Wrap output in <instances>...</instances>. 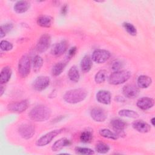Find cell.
<instances>
[{
  "label": "cell",
  "instance_id": "obj_1",
  "mask_svg": "<svg viewBox=\"0 0 155 155\" xmlns=\"http://www.w3.org/2000/svg\"><path fill=\"white\" fill-rule=\"evenodd\" d=\"M51 114V111L49 107L44 105H38L30 111L28 117L35 122H44L50 118Z\"/></svg>",
  "mask_w": 155,
  "mask_h": 155
},
{
  "label": "cell",
  "instance_id": "obj_2",
  "mask_svg": "<svg viewBox=\"0 0 155 155\" xmlns=\"http://www.w3.org/2000/svg\"><path fill=\"white\" fill-rule=\"evenodd\" d=\"M87 96V91L84 88H76L67 91L63 98L65 102L69 104H77L84 101Z\"/></svg>",
  "mask_w": 155,
  "mask_h": 155
},
{
  "label": "cell",
  "instance_id": "obj_3",
  "mask_svg": "<svg viewBox=\"0 0 155 155\" xmlns=\"http://www.w3.org/2000/svg\"><path fill=\"white\" fill-rule=\"evenodd\" d=\"M131 73L127 70H119L112 73L108 78V82L112 85H119L127 82L130 78Z\"/></svg>",
  "mask_w": 155,
  "mask_h": 155
},
{
  "label": "cell",
  "instance_id": "obj_4",
  "mask_svg": "<svg viewBox=\"0 0 155 155\" xmlns=\"http://www.w3.org/2000/svg\"><path fill=\"white\" fill-rule=\"evenodd\" d=\"M30 68L31 62L29 56L27 54L23 55L18 62V70L19 75L22 78L27 77L30 72Z\"/></svg>",
  "mask_w": 155,
  "mask_h": 155
},
{
  "label": "cell",
  "instance_id": "obj_5",
  "mask_svg": "<svg viewBox=\"0 0 155 155\" xmlns=\"http://www.w3.org/2000/svg\"><path fill=\"white\" fill-rule=\"evenodd\" d=\"M63 130L64 129L62 128L56 129L46 133L37 140L36 145L38 147H43L48 144L55 137L61 134L63 131Z\"/></svg>",
  "mask_w": 155,
  "mask_h": 155
},
{
  "label": "cell",
  "instance_id": "obj_6",
  "mask_svg": "<svg viewBox=\"0 0 155 155\" xmlns=\"http://www.w3.org/2000/svg\"><path fill=\"white\" fill-rule=\"evenodd\" d=\"M19 135L25 139H29L35 133V128L31 124L25 123L20 125L18 129Z\"/></svg>",
  "mask_w": 155,
  "mask_h": 155
},
{
  "label": "cell",
  "instance_id": "obj_7",
  "mask_svg": "<svg viewBox=\"0 0 155 155\" xmlns=\"http://www.w3.org/2000/svg\"><path fill=\"white\" fill-rule=\"evenodd\" d=\"M111 56V53L106 50L103 49H97L95 50L92 54V60L97 63L102 64L106 62Z\"/></svg>",
  "mask_w": 155,
  "mask_h": 155
},
{
  "label": "cell",
  "instance_id": "obj_8",
  "mask_svg": "<svg viewBox=\"0 0 155 155\" xmlns=\"http://www.w3.org/2000/svg\"><path fill=\"white\" fill-rule=\"evenodd\" d=\"M51 37L48 34H43L39 39L36 44V50L39 53L45 52L51 45Z\"/></svg>",
  "mask_w": 155,
  "mask_h": 155
},
{
  "label": "cell",
  "instance_id": "obj_9",
  "mask_svg": "<svg viewBox=\"0 0 155 155\" xmlns=\"http://www.w3.org/2000/svg\"><path fill=\"white\" fill-rule=\"evenodd\" d=\"M50 83V79L48 76H40L37 77L33 81L32 86L36 91H42L45 90Z\"/></svg>",
  "mask_w": 155,
  "mask_h": 155
},
{
  "label": "cell",
  "instance_id": "obj_10",
  "mask_svg": "<svg viewBox=\"0 0 155 155\" xmlns=\"http://www.w3.org/2000/svg\"><path fill=\"white\" fill-rule=\"evenodd\" d=\"M28 107V102L27 100H22L11 102L7 105V109L12 112L22 113L27 109Z\"/></svg>",
  "mask_w": 155,
  "mask_h": 155
},
{
  "label": "cell",
  "instance_id": "obj_11",
  "mask_svg": "<svg viewBox=\"0 0 155 155\" xmlns=\"http://www.w3.org/2000/svg\"><path fill=\"white\" fill-rule=\"evenodd\" d=\"M124 95L129 99H134L139 94V89L133 84H127L122 88Z\"/></svg>",
  "mask_w": 155,
  "mask_h": 155
},
{
  "label": "cell",
  "instance_id": "obj_12",
  "mask_svg": "<svg viewBox=\"0 0 155 155\" xmlns=\"http://www.w3.org/2000/svg\"><path fill=\"white\" fill-rule=\"evenodd\" d=\"M91 117L96 122H104L107 118V114L105 110L99 107H95L91 110Z\"/></svg>",
  "mask_w": 155,
  "mask_h": 155
},
{
  "label": "cell",
  "instance_id": "obj_13",
  "mask_svg": "<svg viewBox=\"0 0 155 155\" xmlns=\"http://www.w3.org/2000/svg\"><path fill=\"white\" fill-rule=\"evenodd\" d=\"M67 42L66 41H62L54 45L51 49V53L55 56H60L67 51Z\"/></svg>",
  "mask_w": 155,
  "mask_h": 155
},
{
  "label": "cell",
  "instance_id": "obj_14",
  "mask_svg": "<svg viewBox=\"0 0 155 155\" xmlns=\"http://www.w3.org/2000/svg\"><path fill=\"white\" fill-rule=\"evenodd\" d=\"M154 104L153 99L147 97H143L140 98L136 103L138 108L143 110H147L151 108Z\"/></svg>",
  "mask_w": 155,
  "mask_h": 155
},
{
  "label": "cell",
  "instance_id": "obj_15",
  "mask_svg": "<svg viewBox=\"0 0 155 155\" xmlns=\"http://www.w3.org/2000/svg\"><path fill=\"white\" fill-rule=\"evenodd\" d=\"M133 128L141 133H146L151 130L150 126L142 120H136L132 124Z\"/></svg>",
  "mask_w": 155,
  "mask_h": 155
},
{
  "label": "cell",
  "instance_id": "obj_16",
  "mask_svg": "<svg viewBox=\"0 0 155 155\" xmlns=\"http://www.w3.org/2000/svg\"><path fill=\"white\" fill-rule=\"evenodd\" d=\"M96 100L101 104L108 105L111 102V93L107 90H99L96 94Z\"/></svg>",
  "mask_w": 155,
  "mask_h": 155
},
{
  "label": "cell",
  "instance_id": "obj_17",
  "mask_svg": "<svg viewBox=\"0 0 155 155\" xmlns=\"http://www.w3.org/2000/svg\"><path fill=\"white\" fill-rule=\"evenodd\" d=\"M111 125L113 130L117 132V134H122L126 127V123L119 119H114L111 121Z\"/></svg>",
  "mask_w": 155,
  "mask_h": 155
},
{
  "label": "cell",
  "instance_id": "obj_18",
  "mask_svg": "<svg viewBox=\"0 0 155 155\" xmlns=\"http://www.w3.org/2000/svg\"><path fill=\"white\" fill-rule=\"evenodd\" d=\"M71 144V142L67 138H61L56 140L51 147L53 151H58L62 149L63 148L69 146Z\"/></svg>",
  "mask_w": 155,
  "mask_h": 155
},
{
  "label": "cell",
  "instance_id": "obj_19",
  "mask_svg": "<svg viewBox=\"0 0 155 155\" xmlns=\"http://www.w3.org/2000/svg\"><path fill=\"white\" fill-rule=\"evenodd\" d=\"M30 8V3L27 1H19L15 3L13 8L17 13H23Z\"/></svg>",
  "mask_w": 155,
  "mask_h": 155
},
{
  "label": "cell",
  "instance_id": "obj_20",
  "mask_svg": "<svg viewBox=\"0 0 155 155\" xmlns=\"http://www.w3.org/2000/svg\"><path fill=\"white\" fill-rule=\"evenodd\" d=\"M12 69L8 66L2 68L0 74V83L1 84L7 83L10 79L12 76Z\"/></svg>",
  "mask_w": 155,
  "mask_h": 155
},
{
  "label": "cell",
  "instance_id": "obj_21",
  "mask_svg": "<svg viewBox=\"0 0 155 155\" xmlns=\"http://www.w3.org/2000/svg\"><path fill=\"white\" fill-rule=\"evenodd\" d=\"M80 65H81V68L83 72L84 73L88 72L91 70L93 65L91 58H90V56L85 55L82 59Z\"/></svg>",
  "mask_w": 155,
  "mask_h": 155
},
{
  "label": "cell",
  "instance_id": "obj_22",
  "mask_svg": "<svg viewBox=\"0 0 155 155\" xmlns=\"http://www.w3.org/2000/svg\"><path fill=\"white\" fill-rule=\"evenodd\" d=\"M53 22V18L47 15H42L39 16L37 19V24L42 27L45 28L50 27Z\"/></svg>",
  "mask_w": 155,
  "mask_h": 155
},
{
  "label": "cell",
  "instance_id": "obj_23",
  "mask_svg": "<svg viewBox=\"0 0 155 155\" xmlns=\"http://www.w3.org/2000/svg\"><path fill=\"white\" fill-rule=\"evenodd\" d=\"M137 82L139 87L141 88H146L151 85L152 82V80L151 78H150L148 76L140 75L138 77Z\"/></svg>",
  "mask_w": 155,
  "mask_h": 155
},
{
  "label": "cell",
  "instance_id": "obj_24",
  "mask_svg": "<svg viewBox=\"0 0 155 155\" xmlns=\"http://www.w3.org/2000/svg\"><path fill=\"white\" fill-rule=\"evenodd\" d=\"M68 76L70 81L74 82H78L80 78V74L76 66H72L68 70Z\"/></svg>",
  "mask_w": 155,
  "mask_h": 155
},
{
  "label": "cell",
  "instance_id": "obj_25",
  "mask_svg": "<svg viewBox=\"0 0 155 155\" xmlns=\"http://www.w3.org/2000/svg\"><path fill=\"white\" fill-rule=\"evenodd\" d=\"M66 66V64L65 62H58L51 69V74L54 76H58L60 75L62 72L64 71L65 67Z\"/></svg>",
  "mask_w": 155,
  "mask_h": 155
},
{
  "label": "cell",
  "instance_id": "obj_26",
  "mask_svg": "<svg viewBox=\"0 0 155 155\" xmlns=\"http://www.w3.org/2000/svg\"><path fill=\"white\" fill-rule=\"evenodd\" d=\"M118 114L121 117H129V118H137L139 117V114L137 112L128 110V109H122L119 110L118 112Z\"/></svg>",
  "mask_w": 155,
  "mask_h": 155
},
{
  "label": "cell",
  "instance_id": "obj_27",
  "mask_svg": "<svg viewBox=\"0 0 155 155\" xmlns=\"http://www.w3.org/2000/svg\"><path fill=\"white\" fill-rule=\"evenodd\" d=\"M99 133L101 136L105 138H108L113 140H116L118 138V136L116 133L110 130L109 129H107V128L101 129L99 130Z\"/></svg>",
  "mask_w": 155,
  "mask_h": 155
},
{
  "label": "cell",
  "instance_id": "obj_28",
  "mask_svg": "<svg viewBox=\"0 0 155 155\" xmlns=\"http://www.w3.org/2000/svg\"><path fill=\"white\" fill-rule=\"evenodd\" d=\"M42 65H43L42 58L39 55H36L33 58V67L34 71L35 73L39 71Z\"/></svg>",
  "mask_w": 155,
  "mask_h": 155
},
{
  "label": "cell",
  "instance_id": "obj_29",
  "mask_svg": "<svg viewBox=\"0 0 155 155\" xmlns=\"http://www.w3.org/2000/svg\"><path fill=\"white\" fill-rule=\"evenodd\" d=\"M107 78V71L105 70H99L94 76V81L97 84L103 83Z\"/></svg>",
  "mask_w": 155,
  "mask_h": 155
},
{
  "label": "cell",
  "instance_id": "obj_30",
  "mask_svg": "<svg viewBox=\"0 0 155 155\" xmlns=\"http://www.w3.org/2000/svg\"><path fill=\"white\" fill-rule=\"evenodd\" d=\"M93 139L92 133L90 131L85 130L82 132L80 136V139L81 142L84 143H89Z\"/></svg>",
  "mask_w": 155,
  "mask_h": 155
},
{
  "label": "cell",
  "instance_id": "obj_31",
  "mask_svg": "<svg viewBox=\"0 0 155 155\" xmlns=\"http://www.w3.org/2000/svg\"><path fill=\"white\" fill-rule=\"evenodd\" d=\"M75 152L78 154L81 155H91L94 154V151L89 148L79 147L75 148Z\"/></svg>",
  "mask_w": 155,
  "mask_h": 155
},
{
  "label": "cell",
  "instance_id": "obj_32",
  "mask_svg": "<svg viewBox=\"0 0 155 155\" xmlns=\"http://www.w3.org/2000/svg\"><path fill=\"white\" fill-rule=\"evenodd\" d=\"M96 150L99 153L101 154H105L109 151L110 147L109 146L103 142H99L96 144Z\"/></svg>",
  "mask_w": 155,
  "mask_h": 155
},
{
  "label": "cell",
  "instance_id": "obj_33",
  "mask_svg": "<svg viewBox=\"0 0 155 155\" xmlns=\"http://www.w3.org/2000/svg\"><path fill=\"white\" fill-rule=\"evenodd\" d=\"M13 24L12 23H7L3 25H1L0 27V37L2 38L5 36L6 33L10 31L13 28Z\"/></svg>",
  "mask_w": 155,
  "mask_h": 155
},
{
  "label": "cell",
  "instance_id": "obj_34",
  "mask_svg": "<svg viewBox=\"0 0 155 155\" xmlns=\"http://www.w3.org/2000/svg\"><path fill=\"white\" fill-rule=\"evenodd\" d=\"M123 27L125 29V30L131 36H135L137 33V30L135 27L128 22H124L123 24Z\"/></svg>",
  "mask_w": 155,
  "mask_h": 155
},
{
  "label": "cell",
  "instance_id": "obj_35",
  "mask_svg": "<svg viewBox=\"0 0 155 155\" xmlns=\"http://www.w3.org/2000/svg\"><path fill=\"white\" fill-rule=\"evenodd\" d=\"M0 48L2 51H10L13 48V44L5 40H2L0 42Z\"/></svg>",
  "mask_w": 155,
  "mask_h": 155
},
{
  "label": "cell",
  "instance_id": "obj_36",
  "mask_svg": "<svg viewBox=\"0 0 155 155\" xmlns=\"http://www.w3.org/2000/svg\"><path fill=\"white\" fill-rule=\"evenodd\" d=\"M122 67V64L121 62L119 61H116L115 62H114L111 65V68L112 69L115 71H119L120 69L121 68V67Z\"/></svg>",
  "mask_w": 155,
  "mask_h": 155
},
{
  "label": "cell",
  "instance_id": "obj_37",
  "mask_svg": "<svg viewBox=\"0 0 155 155\" xmlns=\"http://www.w3.org/2000/svg\"><path fill=\"white\" fill-rule=\"evenodd\" d=\"M77 51V48L76 47H71L69 50H68V58H71V57H73L76 53Z\"/></svg>",
  "mask_w": 155,
  "mask_h": 155
},
{
  "label": "cell",
  "instance_id": "obj_38",
  "mask_svg": "<svg viewBox=\"0 0 155 155\" xmlns=\"http://www.w3.org/2000/svg\"><path fill=\"white\" fill-rule=\"evenodd\" d=\"M67 12V5L66 4H65V5H64L61 9V13L62 15H65Z\"/></svg>",
  "mask_w": 155,
  "mask_h": 155
},
{
  "label": "cell",
  "instance_id": "obj_39",
  "mask_svg": "<svg viewBox=\"0 0 155 155\" xmlns=\"http://www.w3.org/2000/svg\"><path fill=\"white\" fill-rule=\"evenodd\" d=\"M5 91V88L3 86L1 87V93H0V96H2V94L4 93V91Z\"/></svg>",
  "mask_w": 155,
  "mask_h": 155
},
{
  "label": "cell",
  "instance_id": "obj_40",
  "mask_svg": "<svg viewBox=\"0 0 155 155\" xmlns=\"http://www.w3.org/2000/svg\"><path fill=\"white\" fill-rule=\"evenodd\" d=\"M151 123L152 124L153 126L154 125V117H153L151 119Z\"/></svg>",
  "mask_w": 155,
  "mask_h": 155
}]
</instances>
